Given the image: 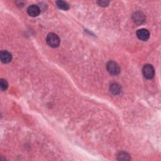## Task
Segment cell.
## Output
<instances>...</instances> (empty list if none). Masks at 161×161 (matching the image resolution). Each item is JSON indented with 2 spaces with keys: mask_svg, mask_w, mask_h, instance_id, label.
I'll list each match as a JSON object with an SVG mask.
<instances>
[{
  "mask_svg": "<svg viewBox=\"0 0 161 161\" xmlns=\"http://www.w3.org/2000/svg\"><path fill=\"white\" fill-rule=\"evenodd\" d=\"M46 41L47 44L53 48H56L58 47L61 42L60 38L58 37V36L57 34L54 33H49L47 36Z\"/></svg>",
  "mask_w": 161,
  "mask_h": 161,
  "instance_id": "obj_1",
  "label": "cell"
},
{
  "mask_svg": "<svg viewBox=\"0 0 161 161\" xmlns=\"http://www.w3.org/2000/svg\"><path fill=\"white\" fill-rule=\"evenodd\" d=\"M106 69L108 72L112 75L118 74L120 71V69L118 64L114 61H109L106 64Z\"/></svg>",
  "mask_w": 161,
  "mask_h": 161,
  "instance_id": "obj_2",
  "label": "cell"
},
{
  "mask_svg": "<svg viewBox=\"0 0 161 161\" xmlns=\"http://www.w3.org/2000/svg\"><path fill=\"white\" fill-rule=\"evenodd\" d=\"M144 77L147 79H151L155 76V69L151 64H147L144 65L142 69Z\"/></svg>",
  "mask_w": 161,
  "mask_h": 161,
  "instance_id": "obj_3",
  "label": "cell"
},
{
  "mask_svg": "<svg viewBox=\"0 0 161 161\" xmlns=\"http://www.w3.org/2000/svg\"><path fill=\"white\" fill-rule=\"evenodd\" d=\"M137 37L142 41H147L150 37V33L148 30L142 28L137 32Z\"/></svg>",
  "mask_w": 161,
  "mask_h": 161,
  "instance_id": "obj_4",
  "label": "cell"
},
{
  "mask_svg": "<svg viewBox=\"0 0 161 161\" xmlns=\"http://www.w3.org/2000/svg\"><path fill=\"white\" fill-rule=\"evenodd\" d=\"M27 13L30 17H35L39 15L40 13V9L38 6L33 5L28 7L27 9Z\"/></svg>",
  "mask_w": 161,
  "mask_h": 161,
  "instance_id": "obj_5",
  "label": "cell"
},
{
  "mask_svg": "<svg viewBox=\"0 0 161 161\" xmlns=\"http://www.w3.org/2000/svg\"><path fill=\"white\" fill-rule=\"evenodd\" d=\"M0 58L3 63L7 64L11 62L12 59V55L10 52L7 50H2L0 52Z\"/></svg>",
  "mask_w": 161,
  "mask_h": 161,
  "instance_id": "obj_6",
  "label": "cell"
},
{
  "mask_svg": "<svg viewBox=\"0 0 161 161\" xmlns=\"http://www.w3.org/2000/svg\"><path fill=\"white\" fill-rule=\"evenodd\" d=\"M134 20L136 24H140L144 21V15L140 12H137L134 15Z\"/></svg>",
  "mask_w": 161,
  "mask_h": 161,
  "instance_id": "obj_7",
  "label": "cell"
},
{
  "mask_svg": "<svg viewBox=\"0 0 161 161\" xmlns=\"http://www.w3.org/2000/svg\"><path fill=\"white\" fill-rule=\"evenodd\" d=\"M56 5L58 7V8L64 10V11H66L68 10L69 9V5L64 1H57L56 2Z\"/></svg>",
  "mask_w": 161,
  "mask_h": 161,
  "instance_id": "obj_8",
  "label": "cell"
},
{
  "mask_svg": "<svg viewBox=\"0 0 161 161\" xmlns=\"http://www.w3.org/2000/svg\"><path fill=\"white\" fill-rule=\"evenodd\" d=\"M110 91L114 94H118L121 92V87L119 84L113 83L110 86Z\"/></svg>",
  "mask_w": 161,
  "mask_h": 161,
  "instance_id": "obj_9",
  "label": "cell"
},
{
  "mask_svg": "<svg viewBox=\"0 0 161 161\" xmlns=\"http://www.w3.org/2000/svg\"><path fill=\"white\" fill-rule=\"evenodd\" d=\"M130 156L127 153L122 152H120L118 155V159L120 160H130Z\"/></svg>",
  "mask_w": 161,
  "mask_h": 161,
  "instance_id": "obj_10",
  "label": "cell"
},
{
  "mask_svg": "<svg viewBox=\"0 0 161 161\" xmlns=\"http://www.w3.org/2000/svg\"><path fill=\"white\" fill-rule=\"evenodd\" d=\"M8 87V82L6 81V80L4 79H2L1 81H0V87H1V90L2 91H5L7 90Z\"/></svg>",
  "mask_w": 161,
  "mask_h": 161,
  "instance_id": "obj_11",
  "label": "cell"
},
{
  "mask_svg": "<svg viewBox=\"0 0 161 161\" xmlns=\"http://www.w3.org/2000/svg\"><path fill=\"white\" fill-rule=\"evenodd\" d=\"M98 3L101 6L106 7V6H107L109 5V2H108V1H104V0H101V1L98 2Z\"/></svg>",
  "mask_w": 161,
  "mask_h": 161,
  "instance_id": "obj_12",
  "label": "cell"
}]
</instances>
